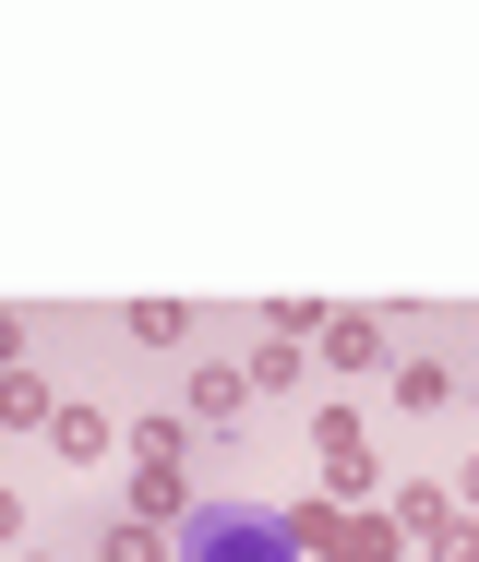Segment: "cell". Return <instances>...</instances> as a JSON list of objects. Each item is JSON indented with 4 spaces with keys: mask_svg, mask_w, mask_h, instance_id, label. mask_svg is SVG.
Wrapping results in <instances>:
<instances>
[{
    "mask_svg": "<svg viewBox=\"0 0 479 562\" xmlns=\"http://www.w3.org/2000/svg\"><path fill=\"white\" fill-rule=\"evenodd\" d=\"M192 562H288L276 515H192Z\"/></svg>",
    "mask_w": 479,
    "mask_h": 562,
    "instance_id": "7",
    "label": "cell"
},
{
    "mask_svg": "<svg viewBox=\"0 0 479 562\" xmlns=\"http://www.w3.org/2000/svg\"><path fill=\"white\" fill-rule=\"evenodd\" d=\"M239 383H252V407H300L324 371H312V347H300V336H252V347H239Z\"/></svg>",
    "mask_w": 479,
    "mask_h": 562,
    "instance_id": "6",
    "label": "cell"
},
{
    "mask_svg": "<svg viewBox=\"0 0 479 562\" xmlns=\"http://www.w3.org/2000/svg\"><path fill=\"white\" fill-rule=\"evenodd\" d=\"M0 562H73V539H60V527H36L24 551H0Z\"/></svg>",
    "mask_w": 479,
    "mask_h": 562,
    "instance_id": "15",
    "label": "cell"
},
{
    "mask_svg": "<svg viewBox=\"0 0 479 562\" xmlns=\"http://www.w3.org/2000/svg\"><path fill=\"white\" fill-rule=\"evenodd\" d=\"M396 539H420L432 562H456L468 551V503H456L444 479H408V491H396Z\"/></svg>",
    "mask_w": 479,
    "mask_h": 562,
    "instance_id": "5",
    "label": "cell"
},
{
    "mask_svg": "<svg viewBox=\"0 0 479 562\" xmlns=\"http://www.w3.org/2000/svg\"><path fill=\"white\" fill-rule=\"evenodd\" d=\"M0 371H36V312L0 300Z\"/></svg>",
    "mask_w": 479,
    "mask_h": 562,
    "instance_id": "12",
    "label": "cell"
},
{
    "mask_svg": "<svg viewBox=\"0 0 479 562\" xmlns=\"http://www.w3.org/2000/svg\"><path fill=\"white\" fill-rule=\"evenodd\" d=\"M48 454H60V467H109L120 419H109V407H60V419H48Z\"/></svg>",
    "mask_w": 479,
    "mask_h": 562,
    "instance_id": "10",
    "label": "cell"
},
{
    "mask_svg": "<svg viewBox=\"0 0 479 562\" xmlns=\"http://www.w3.org/2000/svg\"><path fill=\"white\" fill-rule=\"evenodd\" d=\"M24 539H36V515H24V491L0 479V551H24Z\"/></svg>",
    "mask_w": 479,
    "mask_h": 562,
    "instance_id": "14",
    "label": "cell"
},
{
    "mask_svg": "<svg viewBox=\"0 0 479 562\" xmlns=\"http://www.w3.org/2000/svg\"><path fill=\"white\" fill-rule=\"evenodd\" d=\"M60 419V371H0V443H36Z\"/></svg>",
    "mask_w": 479,
    "mask_h": 562,
    "instance_id": "9",
    "label": "cell"
},
{
    "mask_svg": "<svg viewBox=\"0 0 479 562\" xmlns=\"http://www.w3.org/2000/svg\"><path fill=\"white\" fill-rule=\"evenodd\" d=\"M468 419H479V371H468Z\"/></svg>",
    "mask_w": 479,
    "mask_h": 562,
    "instance_id": "17",
    "label": "cell"
},
{
    "mask_svg": "<svg viewBox=\"0 0 479 562\" xmlns=\"http://www.w3.org/2000/svg\"><path fill=\"white\" fill-rule=\"evenodd\" d=\"M383 407H396V419H444V407H468V359L444 347V324H432V347L383 359Z\"/></svg>",
    "mask_w": 479,
    "mask_h": 562,
    "instance_id": "2",
    "label": "cell"
},
{
    "mask_svg": "<svg viewBox=\"0 0 479 562\" xmlns=\"http://www.w3.org/2000/svg\"><path fill=\"white\" fill-rule=\"evenodd\" d=\"M336 562H396V515H359V527H348V551H336Z\"/></svg>",
    "mask_w": 479,
    "mask_h": 562,
    "instance_id": "13",
    "label": "cell"
},
{
    "mask_svg": "<svg viewBox=\"0 0 479 562\" xmlns=\"http://www.w3.org/2000/svg\"><path fill=\"white\" fill-rule=\"evenodd\" d=\"M120 503H132V515H156V527H192V467H132V479H120Z\"/></svg>",
    "mask_w": 479,
    "mask_h": 562,
    "instance_id": "11",
    "label": "cell"
},
{
    "mask_svg": "<svg viewBox=\"0 0 479 562\" xmlns=\"http://www.w3.org/2000/svg\"><path fill=\"white\" fill-rule=\"evenodd\" d=\"M60 539H73V562H180V551H168V527L132 515L120 491H85V503L60 515Z\"/></svg>",
    "mask_w": 479,
    "mask_h": 562,
    "instance_id": "1",
    "label": "cell"
},
{
    "mask_svg": "<svg viewBox=\"0 0 479 562\" xmlns=\"http://www.w3.org/2000/svg\"><path fill=\"white\" fill-rule=\"evenodd\" d=\"M456 503H468V515H479V454H468V467H456Z\"/></svg>",
    "mask_w": 479,
    "mask_h": 562,
    "instance_id": "16",
    "label": "cell"
},
{
    "mask_svg": "<svg viewBox=\"0 0 479 562\" xmlns=\"http://www.w3.org/2000/svg\"><path fill=\"white\" fill-rule=\"evenodd\" d=\"M396 359V312H324V336H312V371H336V383H371Z\"/></svg>",
    "mask_w": 479,
    "mask_h": 562,
    "instance_id": "4",
    "label": "cell"
},
{
    "mask_svg": "<svg viewBox=\"0 0 479 562\" xmlns=\"http://www.w3.org/2000/svg\"><path fill=\"white\" fill-rule=\"evenodd\" d=\"M312 479H324L336 503H359V491H371V431H359L348 395H324V407H312Z\"/></svg>",
    "mask_w": 479,
    "mask_h": 562,
    "instance_id": "3",
    "label": "cell"
},
{
    "mask_svg": "<svg viewBox=\"0 0 479 562\" xmlns=\"http://www.w3.org/2000/svg\"><path fill=\"white\" fill-rule=\"evenodd\" d=\"M109 336L132 347V359H144V347L168 359V347H204V312H192V300H132V312H109Z\"/></svg>",
    "mask_w": 479,
    "mask_h": 562,
    "instance_id": "8",
    "label": "cell"
}]
</instances>
